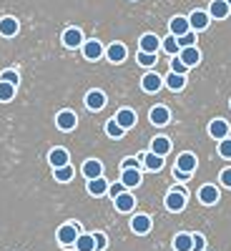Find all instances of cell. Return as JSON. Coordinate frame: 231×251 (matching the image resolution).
I'll return each mask as SVG.
<instances>
[{"instance_id": "1", "label": "cell", "mask_w": 231, "mask_h": 251, "mask_svg": "<svg viewBox=\"0 0 231 251\" xmlns=\"http://www.w3.org/2000/svg\"><path fill=\"white\" fill-rule=\"evenodd\" d=\"M186 199H188L186 188L176 186V188H171V191H169V196H166V208L174 211V214H179V211H183V208H186Z\"/></svg>"}, {"instance_id": "2", "label": "cell", "mask_w": 231, "mask_h": 251, "mask_svg": "<svg viewBox=\"0 0 231 251\" xmlns=\"http://www.w3.org/2000/svg\"><path fill=\"white\" fill-rule=\"evenodd\" d=\"M55 236H58L60 246H73L76 239H78V224H63Z\"/></svg>"}, {"instance_id": "3", "label": "cell", "mask_w": 231, "mask_h": 251, "mask_svg": "<svg viewBox=\"0 0 231 251\" xmlns=\"http://www.w3.org/2000/svg\"><path fill=\"white\" fill-rule=\"evenodd\" d=\"M208 136H211V138H216V141H224V138H229V121H224V118H216V121H211V123H208Z\"/></svg>"}, {"instance_id": "4", "label": "cell", "mask_w": 231, "mask_h": 251, "mask_svg": "<svg viewBox=\"0 0 231 251\" xmlns=\"http://www.w3.org/2000/svg\"><path fill=\"white\" fill-rule=\"evenodd\" d=\"M199 201H201L204 206H214V203L219 201V188L211 186V183L201 186V188H199Z\"/></svg>"}, {"instance_id": "5", "label": "cell", "mask_w": 231, "mask_h": 251, "mask_svg": "<svg viewBox=\"0 0 231 251\" xmlns=\"http://www.w3.org/2000/svg\"><path fill=\"white\" fill-rule=\"evenodd\" d=\"M161 86H163V78L156 75V73H146V75L141 78V88H143L146 93H156V91H161Z\"/></svg>"}, {"instance_id": "6", "label": "cell", "mask_w": 231, "mask_h": 251, "mask_svg": "<svg viewBox=\"0 0 231 251\" xmlns=\"http://www.w3.org/2000/svg\"><path fill=\"white\" fill-rule=\"evenodd\" d=\"M113 203H116V211H121V214H128V211H133L136 199H133L128 191H123V194H118V196L113 199Z\"/></svg>"}, {"instance_id": "7", "label": "cell", "mask_w": 231, "mask_h": 251, "mask_svg": "<svg viewBox=\"0 0 231 251\" xmlns=\"http://www.w3.org/2000/svg\"><path fill=\"white\" fill-rule=\"evenodd\" d=\"M55 123H58L60 131H73L76 123H78V116H76L73 111H60L58 118H55Z\"/></svg>"}, {"instance_id": "8", "label": "cell", "mask_w": 231, "mask_h": 251, "mask_svg": "<svg viewBox=\"0 0 231 251\" xmlns=\"http://www.w3.org/2000/svg\"><path fill=\"white\" fill-rule=\"evenodd\" d=\"M169 30H171V35H176V38L186 35L188 30H191V25H188V18H183V15H176V18H171Z\"/></svg>"}, {"instance_id": "9", "label": "cell", "mask_w": 231, "mask_h": 251, "mask_svg": "<svg viewBox=\"0 0 231 251\" xmlns=\"http://www.w3.org/2000/svg\"><path fill=\"white\" fill-rule=\"evenodd\" d=\"M149 118H151L154 126H166V123L171 121V111L166 108V106H154L151 113H149Z\"/></svg>"}, {"instance_id": "10", "label": "cell", "mask_w": 231, "mask_h": 251, "mask_svg": "<svg viewBox=\"0 0 231 251\" xmlns=\"http://www.w3.org/2000/svg\"><path fill=\"white\" fill-rule=\"evenodd\" d=\"M113 118L118 121V126H121L123 131H128V128H133V126H136V113L131 108H121Z\"/></svg>"}, {"instance_id": "11", "label": "cell", "mask_w": 231, "mask_h": 251, "mask_svg": "<svg viewBox=\"0 0 231 251\" xmlns=\"http://www.w3.org/2000/svg\"><path fill=\"white\" fill-rule=\"evenodd\" d=\"M83 176H86L88 181H91V178L103 176V163H101L98 158H88L86 163H83Z\"/></svg>"}, {"instance_id": "12", "label": "cell", "mask_w": 231, "mask_h": 251, "mask_svg": "<svg viewBox=\"0 0 231 251\" xmlns=\"http://www.w3.org/2000/svg\"><path fill=\"white\" fill-rule=\"evenodd\" d=\"M188 25H191V30H206L208 28V13L194 10L191 15H188Z\"/></svg>"}, {"instance_id": "13", "label": "cell", "mask_w": 231, "mask_h": 251, "mask_svg": "<svg viewBox=\"0 0 231 251\" xmlns=\"http://www.w3.org/2000/svg\"><path fill=\"white\" fill-rule=\"evenodd\" d=\"M103 53V46H101V40H86V43H83V55H86L88 60H98Z\"/></svg>"}, {"instance_id": "14", "label": "cell", "mask_w": 231, "mask_h": 251, "mask_svg": "<svg viewBox=\"0 0 231 251\" xmlns=\"http://www.w3.org/2000/svg\"><path fill=\"white\" fill-rule=\"evenodd\" d=\"M121 183L126 188H133L141 183V169H123L121 171Z\"/></svg>"}, {"instance_id": "15", "label": "cell", "mask_w": 231, "mask_h": 251, "mask_svg": "<svg viewBox=\"0 0 231 251\" xmlns=\"http://www.w3.org/2000/svg\"><path fill=\"white\" fill-rule=\"evenodd\" d=\"M83 43V33L78 28H68L66 33H63V46L66 48H78Z\"/></svg>"}, {"instance_id": "16", "label": "cell", "mask_w": 231, "mask_h": 251, "mask_svg": "<svg viewBox=\"0 0 231 251\" xmlns=\"http://www.w3.org/2000/svg\"><path fill=\"white\" fill-rule=\"evenodd\" d=\"M179 58L186 63L188 68H191V66H196V63L201 60V53H199V48H196V46H188V48H181Z\"/></svg>"}, {"instance_id": "17", "label": "cell", "mask_w": 231, "mask_h": 251, "mask_svg": "<svg viewBox=\"0 0 231 251\" xmlns=\"http://www.w3.org/2000/svg\"><path fill=\"white\" fill-rule=\"evenodd\" d=\"M86 106L91 111H101L103 106H106V93H103V91H91L86 96Z\"/></svg>"}, {"instance_id": "18", "label": "cell", "mask_w": 231, "mask_h": 251, "mask_svg": "<svg viewBox=\"0 0 231 251\" xmlns=\"http://www.w3.org/2000/svg\"><path fill=\"white\" fill-rule=\"evenodd\" d=\"M158 48H161V40H158L154 33L141 35V50H143V53H158Z\"/></svg>"}, {"instance_id": "19", "label": "cell", "mask_w": 231, "mask_h": 251, "mask_svg": "<svg viewBox=\"0 0 231 251\" xmlns=\"http://www.w3.org/2000/svg\"><path fill=\"white\" fill-rule=\"evenodd\" d=\"M196 163H199V161H196V156L186 151V153H181V156H179V161H176V169L194 174V171H196Z\"/></svg>"}, {"instance_id": "20", "label": "cell", "mask_w": 231, "mask_h": 251, "mask_svg": "<svg viewBox=\"0 0 231 251\" xmlns=\"http://www.w3.org/2000/svg\"><path fill=\"white\" fill-rule=\"evenodd\" d=\"M48 161H51V166L53 169H60V166H68V151L66 149H53L51 153H48Z\"/></svg>"}, {"instance_id": "21", "label": "cell", "mask_w": 231, "mask_h": 251, "mask_svg": "<svg viewBox=\"0 0 231 251\" xmlns=\"http://www.w3.org/2000/svg\"><path fill=\"white\" fill-rule=\"evenodd\" d=\"M88 194L91 196H103V194H108V181L98 176V178H91L88 181Z\"/></svg>"}, {"instance_id": "22", "label": "cell", "mask_w": 231, "mask_h": 251, "mask_svg": "<svg viewBox=\"0 0 231 251\" xmlns=\"http://www.w3.org/2000/svg\"><path fill=\"white\" fill-rule=\"evenodd\" d=\"M131 228H133V234H149L151 231V219L146 214H138V216H133Z\"/></svg>"}, {"instance_id": "23", "label": "cell", "mask_w": 231, "mask_h": 251, "mask_svg": "<svg viewBox=\"0 0 231 251\" xmlns=\"http://www.w3.org/2000/svg\"><path fill=\"white\" fill-rule=\"evenodd\" d=\"M229 13H231V8H229V3H226V0H214V3H211V8H208V15H211V18H216V20H224Z\"/></svg>"}, {"instance_id": "24", "label": "cell", "mask_w": 231, "mask_h": 251, "mask_svg": "<svg viewBox=\"0 0 231 251\" xmlns=\"http://www.w3.org/2000/svg\"><path fill=\"white\" fill-rule=\"evenodd\" d=\"M151 151L158 153V156H169V151H171V141L166 138V136H156V138L151 141Z\"/></svg>"}, {"instance_id": "25", "label": "cell", "mask_w": 231, "mask_h": 251, "mask_svg": "<svg viewBox=\"0 0 231 251\" xmlns=\"http://www.w3.org/2000/svg\"><path fill=\"white\" fill-rule=\"evenodd\" d=\"M143 166H146L149 171H161V169H163V156H158V153H154V151L143 153Z\"/></svg>"}, {"instance_id": "26", "label": "cell", "mask_w": 231, "mask_h": 251, "mask_svg": "<svg viewBox=\"0 0 231 251\" xmlns=\"http://www.w3.org/2000/svg\"><path fill=\"white\" fill-rule=\"evenodd\" d=\"M126 46L123 43H113V46H108V50H106V55H108V60L111 63H123L126 60Z\"/></svg>"}, {"instance_id": "27", "label": "cell", "mask_w": 231, "mask_h": 251, "mask_svg": "<svg viewBox=\"0 0 231 251\" xmlns=\"http://www.w3.org/2000/svg\"><path fill=\"white\" fill-rule=\"evenodd\" d=\"M76 251H96V241H93V234H78L76 239Z\"/></svg>"}, {"instance_id": "28", "label": "cell", "mask_w": 231, "mask_h": 251, "mask_svg": "<svg viewBox=\"0 0 231 251\" xmlns=\"http://www.w3.org/2000/svg\"><path fill=\"white\" fill-rule=\"evenodd\" d=\"M166 86H169L171 91H183V86H186V75H181V73H169V75H166Z\"/></svg>"}, {"instance_id": "29", "label": "cell", "mask_w": 231, "mask_h": 251, "mask_svg": "<svg viewBox=\"0 0 231 251\" xmlns=\"http://www.w3.org/2000/svg\"><path fill=\"white\" fill-rule=\"evenodd\" d=\"M18 20L15 18H3L0 20V35H5V38H10V35H15L18 33Z\"/></svg>"}, {"instance_id": "30", "label": "cell", "mask_w": 231, "mask_h": 251, "mask_svg": "<svg viewBox=\"0 0 231 251\" xmlns=\"http://www.w3.org/2000/svg\"><path fill=\"white\" fill-rule=\"evenodd\" d=\"M174 249H176V251H191V249H194V239H191V234H176V239H174Z\"/></svg>"}, {"instance_id": "31", "label": "cell", "mask_w": 231, "mask_h": 251, "mask_svg": "<svg viewBox=\"0 0 231 251\" xmlns=\"http://www.w3.org/2000/svg\"><path fill=\"white\" fill-rule=\"evenodd\" d=\"M161 48H163L166 53H169V55H179V53H181V46H179L176 35H169V38H166L163 43H161Z\"/></svg>"}, {"instance_id": "32", "label": "cell", "mask_w": 231, "mask_h": 251, "mask_svg": "<svg viewBox=\"0 0 231 251\" xmlns=\"http://www.w3.org/2000/svg\"><path fill=\"white\" fill-rule=\"evenodd\" d=\"M53 176H55V181H60V183H68V181L73 178V166H71V163H68V166H60V169L53 171Z\"/></svg>"}, {"instance_id": "33", "label": "cell", "mask_w": 231, "mask_h": 251, "mask_svg": "<svg viewBox=\"0 0 231 251\" xmlns=\"http://www.w3.org/2000/svg\"><path fill=\"white\" fill-rule=\"evenodd\" d=\"M13 96H15V86H10V83H5V80H0V100L8 103V100H13Z\"/></svg>"}, {"instance_id": "34", "label": "cell", "mask_w": 231, "mask_h": 251, "mask_svg": "<svg viewBox=\"0 0 231 251\" xmlns=\"http://www.w3.org/2000/svg\"><path fill=\"white\" fill-rule=\"evenodd\" d=\"M106 133H108L111 138H121V136H123L126 131H123L121 126H118V121H116V118H111V121L106 123Z\"/></svg>"}, {"instance_id": "35", "label": "cell", "mask_w": 231, "mask_h": 251, "mask_svg": "<svg viewBox=\"0 0 231 251\" xmlns=\"http://www.w3.org/2000/svg\"><path fill=\"white\" fill-rule=\"evenodd\" d=\"M176 40H179V46H181V48L196 46V30H188L186 35H181V38H176Z\"/></svg>"}, {"instance_id": "36", "label": "cell", "mask_w": 231, "mask_h": 251, "mask_svg": "<svg viewBox=\"0 0 231 251\" xmlns=\"http://www.w3.org/2000/svg\"><path fill=\"white\" fill-rule=\"evenodd\" d=\"M138 63H141V66H146V68L154 66V63H156V53H143V50H138Z\"/></svg>"}, {"instance_id": "37", "label": "cell", "mask_w": 231, "mask_h": 251, "mask_svg": "<svg viewBox=\"0 0 231 251\" xmlns=\"http://www.w3.org/2000/svg\"><path fill=\"white\" fill-rule=\"evenodd\" d=\"M93 241H96V251H106V246H108V239H106V234L96 231V234H93Z\"/></svg>"}, {"instance_id": "38", "label": "cell", "mask_w": 231, "mask_h": 251, "mask_svg": "<svg viewBox=\"0 0 231 251\" xmlns=\"http://www.w3.org/2000/svg\"><path fill=\"white\" fill-rule=\"evenodd\" d=\"M171 71H174V73H181V75H186V71H188V66H186V63H183V60H181V58L176 55V58L171 60Z\"/></svg>"}, {"instance_id": "39", "label": "cell", "mask_w": 231, "mask_h": 251, "mask_svg": "<svg viewBox=\"0 0 231 251\" xmlns=\"http://www.w3.org/2000/svg\"><path fill=\"white\" fill-rule=\"evenodd\" d=\"M0 80H5V83H10V86H18V80H20V75H18L15 71H3V73H0Z\"/></svg>"}, {"instance_id": "40", "label": "cell", "mask_w": 231, "mask_h": 251, "mask_svg": "<svg viewBox=\"0 0 231 251\" xmlns=\"http://www.w3.org/2000/svg\"><path fill=\"white\" fill-rule=\"evenodd\" d=\"M219 156H224V158H231V138H224V141H219Z\"/></svg>"}, {"instance_id": "41", "label": "cell", "mask_w": 231, "mask_h": 251, "mask_svg": "<svg viewBox=\"0 0 231 251\" xmlns=\"http://www.w3.org/2000/svg\"><path fill=\"white\" fill-rule=\"evenodd\" d=\"M191 239H194V249H191V251H204V246H206L204 236H201V234H191Z\"/></svg>"}, {"instance_id": "42", "label": "cell", "mask_w": 231, "mask_h": 251, "mask_svg": "<svg viewBox=\"0 0 231 251\" xmlns=\"http://www.w3.org/2000/svg\"><path fill=\"white\" fill-rule=\"evenodd\" d=\"M123 191H126V186H123V183H113V186H108V196H111V199H116V196L123 194Z\"/></svg>"}, {"instance_id": "43", "label": "cell", "mask_w": 231, "mask_h": 251, "mask_svg": "<svg viewBox=\"0 0 231 251\" xmlns=\"http://www.w3.org/2000/svg\"><path fill=\"white\" fill-rule=\"evenodd\" d=\"M123 169H141V163H138V158H126L123 163H121V171Z\"/></svg>"}, {"instance_id": "44", "label": "cell", "mask_w": 231, "mask_h": 251, "mask_svg": "<svg viewBox=\"0 0 231 251\" xmlns=\"http://www.w3.org/2000/svg\"><path fill=\"white\" fill-rule=\"evenodd\" d=\"M221 183H224L226 188H231V169H224V171H221Z\"/></svg>"}, {"instance_id": "45", "label": "cell", "mask_w": 231, "mask_h": 251, "mask_svg": "<svg viewBox=\"0 0 231 251\" xmlns=\"http://www.w3.org/2000/svg\"><path fill=\"white\" fill-rule=\"evenodd\" d=\"M174 176H176L179 181H188V178H191V174H188V171H181V169H174Z\"/></svg>"}]
</instances>
